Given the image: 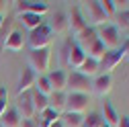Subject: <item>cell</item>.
Here are the masks:
<instances>
[{
	"mask_svg": "<svg viewBox=\"0 0 129 127\" xmlns=\"http://www.w3.org/2000/svg\"><path fill=\"white\" fill-rule=\"evenodd\" d=\"M80 127H107V125H105L101 113H88V115H84V121Z\"/></svg>",
	"mask_w": 129,
	"mask_h": 127,
	"instance_id": "27",
	"label": "cell"
},
{
	"mask_svg": "<svg viewBox=\"0 0 129 127\" xmlns=\"http://www.w3.org/2000/svg\"><path fill=\"white\" fill-rule=\"evenodd\" d=\"M121 53H123V59H129V39H123V43H121Z\"/></svg>",
	"mask_w": 129,
	"mask_h": 127,
	"instance_id": "31",
	"label": "cell"
},
{
	"mask_svg": "<svg viewBox=\"0 0 129 127\" xmlns=\"http://www.w3.org/2000/svg\"><path fill=\"white\" fill-rule=\"evenodd\" d=\"M33 90H37L39 94H43V97H49V94L53 92L49 80H47V76H37V82H35V88Z\"/></svg>",
	"mask_w": 129,
	"mask_h": 127,
	"instance_id": "28",
	"label": "cell"
},
{
	"mask_svg": "<svg viewBox=\"0 0 129 127\" xmlns=\"http://www.w3.org/2000/svg\"><path fill=\"white\" fill-rule=\"evenodd\" d=\"M25 37L23 33H19V31H12V33L2 41V49L4 51H23V47H25Z\"/></svg>",
	"mask_w": 129,
	"mask_h": 127,
	"instance_id": "15",
	"label": "cell"
},
{
	"mask_svg": "<svg viewBox=\"0 0 129 127\" xmlns=\"http://www.w3.org/2000/svg\"><path fill=\"white\" fill-rule=\"evenodd\" d=\"M76 72H80L82 76H86V78H90V80H92V78H96V76L101 74V68H99V61H96V59L86 57V59L82 61V66H80Z\"/></svg>",
	"mask_w": 129,
	"mask_h": 127,
	"instance_id": "18",
	"label": "cell"
},
{
	"mask_svg": "<svg viewBox=\"0 0 129 127\" xmlns=\"http://www.w3.org/2000/svg\"><path fill=\"white\" fill-rule=\"evenodd\" d=\"M47 27H49L51 35L53 33H66L68 31V14L66 12H55L51 17V21L47 23Z\"/></svg>",
	"mask_w": 129,
	"mask_h": 127,
	"instance_id": "17",
	"label": "cell"
},
{
	"mask_svg": "<svg viewBox=\"0 0 129 127\" xmlns=\"http://www.w3.org/2000/svg\"><path fill=\"white\" fill-rule=\"evenodd\" d=\"M96 35H99L101 43L107 47V49H121V33H119V29L115 25H103L99 27V31H96Z\"/></svg>",
	"mask_w": 129,
	"mask_h": 127,
	"instance_id": "4",
	"label": "cell"
},
{
	"mask_svg": "<svg viewBox=\"0 0 129 127\" xmlns=\"http://www.w3.org/2000/svg\"><path fill=\"white\" fill-rule=\"evenodd\" d=\"M4 19H6V17H0V27H2V23H4Z\"/></svg>",
	"mask_w": 129,
	"mask_h": 127,
	"instance_id": "38",
	"label": "cell"
},
{
	"mask_svg": "<svg viewBox=\"0 0 129 127\" xmlns=\"http://www.w3.org/2000/svg\"><path fill=\"white\" fill-rule=\"evenodd\" d=\"M35 82H37V74L31 70L29 66L21 70L19 74V84H17V94H23V92H29L35 88Z\"/></svg>",
	"mask_w": 129,
	"mask_h": 127,
	"instance_id": "11",
	"label": "cell"
},
{
	"mask_svg": "<svg viewBox=\"0 0 129 127\" xmlns=\"http://www.w3.org/2000/svg\"><path fill=\"white\" fill-rule=\"evenodd\" d=\"M14 109L21 115V119H35V107H33V101H31V90L23 92V94H17Z\"/></svg>",
	"mask_w": 129,
	"mask_h": 127,
	"instance_id": "9",
	"label": "cell"
},
{
	"mask_svg": "<svg viewBox=\"0 0 129 127\" xmlns=\"http://www.w3.org/2000/svg\"><path fill=\"white\" fill-rule=\"evenodd\" d=\"M115 127H129V115L119 117V121H117V125H115Z\"/></svg>",
	"mask_w": 129,
	"mask_h": 127,
	"instance_id": "32",
	"label": "cell"
},
{
	"mask_svg": "<svg viewBox=\"0 0 129 127\" xmlns=\"http://www.w3.org/2000/svg\"><path fill=\"white\" fill-rule=\"evenodd\" d=\"M14 4H17V14H21V12H29V14L43 17V14L49 10L47 2H31V0H21V2H14Z\"/></svg>",
	"mask_w": 129,
	"mask_h": 127,
	"instance_id": "12",
	"label": "cell"
},
{
	"mask_svg": "<svg viewBox=\"0 0 129 127\" xmlns=\"http://www.w3.org/2000/svg\"><path fill=\"white\" fill-rule=\"evenodd\" d=\"M101 6L105 10V14H107V19H113L117 14V2L115 0H101Z\"/></svg>",
	"mask_w": 129,
	"mask_h": 127,
	"instance_id": "29",
	"label": "cell"
},
{
	"mask_svg": "<svg viewBox=\"0 0 129 127\" xmlns=\"http://www.w3.org/2000/svg\"><path fill=\"white\" fill-rule=\"evenodd\" d=\"M121 61H123V53H121V49H107V53H105L103 59L99 61V68H101L103 74H111Z\"/></svg>",
	"mask_w": 129,
	"mask_h": 127,
	"instance_id": "10",
	"label": "cell"
},
{
	"mask_svg": "<svg viewBox=\"0 0 129 127\" xmlns=\"http://www.w3.org/2000/svg\"><path fill=\"white\" fill-rule=\"evenodd\" d=\"M12 21L10 19H4V23H2V27H0V37H2V39H6L10 33H12Z\"/></svg>",
	"mask_w": 129,
	"mask_h": 127,
	"instance_id": "30",
	"label": "cell"
},
{
	"mask_svg": "<svg viewBox=\"0 0 129 127\" xmlns=\"http://www.w3.org/2000/svg\"><path fill=\"white\" fill-rule=\"evenodd\" d=\"M19 21H21L23 27L29 29V31H33V29H37V27L43 25V17H37V14H29V12H21V14H19Z\"/></svg>",
	"mask_w": 129,
	"mask_h": 127,
	"instance_id": "22",
	"label": "cell"
},
{
	"mask_svg": "<svg viewBox=\"0 0 129 127\" xmlns=\"http://www.w3.org/2000/svg\"><path fill=\"white\" fill-rule=\"evenodd\" d=\"M101 117H103V121H105V125H107V127H115V125H117V121H119V115H117L115 107H113L109 101H105V103H103Z\"/></svg>",
	"mask_w": 129,
	"mask_h": 127,
	"instance_id": "19",
	"label": "cell"
},
{
	"mask_svg": "<svg viewBox=\"0 0 129 127\" xmlns=\"http://www.w3.org/2000/svg\"><path fill=\"white\" fill-rule=\"evenodd\" d=\"M21 115L17 113V109H6L4 115L0 117V127H21Z\"/></svg>",
	"mask_w": 129,
	"mask_h": 127,
	"instance_id": "21",
	"label": "cell"
},
{
	"mask_svg": "<svg viewBox=\"0 0 129 127\" xmlns=\"http://www.w3.org/2000/svg\"><path fill=\"white\" fill-rule=\"evenodd\" d=\"M49 127H63V125H61V121H55V123H51Z\"/></svg>",
	"mask_w": 129,
	"mask_h": 127,
	"instance_id": "37",
	"label": "cell"
},
{
	"mask_svg": "<svg viewBox=\"0 0 129 127\" xmlns=\"http://www.w3.org/2000/svg\"><path fill=\"white\" fill-rule=\"evenodd\" d=\"M86 27H88V23H86V19H84L82 10H80V6H74V8L70 10V14H68V31L72 33V37H76V35L82 33Z\"/></svg>",
	"mask_w": 129,
	"mask_h": 127,
	"instance_id": "8",
	"label": "cell"
},
{
	"mask_svg": "<svg viewBox=\"0 0 129 127\" xmlns=\"http://www.w3.org/2000/svg\"><path fill=\"white\" fill-rule=\"evenodd\" d=\"M4 111H6V99H0V117L4 115Z\"/></svg>",
	"mask_w": 129,
	"mask_h": 127,
	"instance_id": "35",
	"label": "cell"
},
{
	"mask_svg": "<svg viewBox=\"0 0 129 127\" xmlns=\"http://www.w3.org/2000/svg\"><path fill=\"white\" fill-rule=\"evenodd\" d=\"M31 101H33V107H35V115L43 113L45 109H49V99L39 94L37 90H31Z\"/></svg>",
	"mask_w": 129,
	"mask_h": 127,
	"instance_id": "24",
	"label": "cell"
},
{
	"mask_svg": "<svg viewBox=\"0 0 129 127\" xmlns=\"http://www.w3.org/2000/svg\"><path fill=\"white\" fill-rule=\"evenodd\" d=\"M61 59L72 70H78L80 66H82V61L86 59L84 51L78 47V43L74 41V37H68L66 43H63V47H61Z\"/></svg>",
	"mask_w": 129,
	"mask_h": 127,
	"instance_id": "1",
	"label": "cell"
},
{
	"mask_svg": "<svg viewBox=\"0 0 129 127\" xmlns=\"http://www.w3.org/2000/svg\"><path fill=\"white\" fill-rule=\"evenodd\" d=\"M61 125L63 127H80L84 121V115H78V113H63L61 115Z\"/></svg>",
	"mask_w": 129,
	"mask_h": 127,
	"instance_id": "26",
	"label": "cell"
},
{
	"mask_svg": "<svg viewBox=\"0 0 129 127\" xmlns=\"http://www.w3.org/2000/svg\"><path fill=\"white\" fill-rule=\"evenodd\" d=\"M49 66H51V49L49 47H45V49H33L29 53V68L37 76H45L49 72Z\"/></svg>",
	"mask_w": 129,
	"mask_h": 127,
	"instance_id": "2",
	"label": "cell"
},
{
	"mask_svg": "<svg viewBox=\"0 0 129 127\" xmlns=\"http://www.w3.org/2000/svg\"><path fill=\"white\" fill-rule=\"evenodd\" d=\"M84 8H86V14H84V19L86 23H92L94 27H103L107 25V14L101 6V0H90V2H84Z\"/></svg>",
	"mask_w": 129,
	"mask_h": 127,
	"instance_id": "6",
	"label": "cell"
},
{
	"mask_svg": "<svg viewBox=\"0 0 129 127\" xmlns=\"http://www.w3.org/2000/svg\"><path fill=\"white\" fill-rule=\"evenodd\" d=\"M25 43H29L31 51H33V49H45V47H49V43H51V31H49V27L43 23L41 27L29 31V39Z\"/></svg>",
	"mask_w": 129,
	"mask_h": 127,
	"instance_id": "5",
	"label": "cell"
},
{
	"mask_svg": "<svg viewBox=\"0 0 129 127\" xmlns=\"http://www.w3.org/2000/svg\"><path fill=\"white\" fill-rule=\"evenodd\" d=\"M74 41L78 43V47H80V49L84 51L86 47H90L94 41H99V35H96V29H94V27H86V29H84L80 35H76V37H74Z\"/></svg>",
	"mask_w": 129,
	"mask_h": 127,
	"instance_id": "16",
	"label": "cell"
},
{
	"mask_svg": "<svg viewBox=\"0 0 129 127\" xmlns=\"http://www.w3.org/2000/svg\"><path fill=\"white\" fill-rule=\"evenodd\" d=\"M105 53H107V47L101 43V39H99V41H94L90 47H86V49H84V55L90 57V59H96V61H101Z\"/></svg>",
	"mask_w": 129,
	"mask_h": 127,
	"instance_id": "23",
	"label": "cell"
},
{
	"mask_svg": "<svg viewBox=\"0 0 129 127\" xmlns=\"http://www.w3.org/2000/svg\"><path fill=\"white\" fill-rule=\"evenodd\" d=\"M88 103H90L88 94H68L66 97V113L84 115L88 111Z\"/></svg>",
	"mask_w": 129,
	"mask_h": 127,
	"instance_id": "7",
	"label": "cell"
},
{
	"mask_svg": "<svg viewBox=\"0 0 129 127\" xmlns=\"http://www.w3.org/2000/svg\"><path fill=\"white\" fill-rule=\"evenodd\" d=\"M8 4L6 0H0V17H6V12H8Z\"/></svg>",
	"mask_w": 129,
	"mask_h": 127,
	"instance_id": "33",
	"label": "cell"
},
{
	"mask_svg": "<svg viewBox=\"0 0 129 127\" xmlns=\"http://www.w3.org/2000/svg\"><path fill=\"white\" fill-rule=\"evenodd\" d=\"M6 97H8V92L4 88H0V99H6Z\"/></svg>",
	"mask_w": 129,
	"mask_h": 127,
	"instance_id": "36",
	"label": "cell"
},
{
	"mask_svg": "<svg viewBox=\"0 0 129 127\" xmlns=\"http://www.w3.org/2000/svg\"><path fill=\"white\" fill-rule=\"evenodd\" d=\"M113 90V76L111 74H99L92 80V92L99 94V97H107V94Z\"/></svg>",
	"mask_w": 129,
	"mask_h": 127,
	"instance_id": "13",
	"label": "cell"
},
{
	"mask_svg": "<svg viewBox=\"0 0 129 127\" xmlns=\"http://www.w3.org/2000/svg\"><path fill=\"white\" fill-rule=\"evenodd\" d=\"M117 17V29H119V33L121 35H125L127 39H129V10H121V12H117L115 14Z\"/></svg>",
	"mask_w": 129,
	"mask_h": 127,
	"instance_id": "25",
	"label": "cell"
},
{
	"mask_svg": "<svg viewBox=\"0 0 129 127\" xmlns=\"http://www.w3.org/2000/svg\"><path fill=\"white\" fill-rule=\"evenodd\" d=\"M47 80L51 84V90L53 92H66V84H68V74L63 70H51L47 72Z\"/></svg>",
	"mask_w": 129,
	"mask_h": 127,
	"instance_id": "14",
	"label": "cell"
},
{
	"mask_svg": "<svg viewBox=\"0 0 129 127\" xmlns=\"http://www.w3.org/2000/svg\"><path fill=\"white\" fill-rule=\"evenodd\" d=\"M66 88L70 90V94H88V97H90V92H92V80L86 78V76H82L80 72L72 70L68 74Z\"/></svg>",
	"mask_w": 129,
	"mask_h": 127,
	"instance_id": "3",
	"label": "cell"
},
{
	"mask_svg": "<svg viewBox=\"0 0 129 127\" xmlns=\"http://www.w3.org/2000/svg\"><path fill=\"white\" fill-rule=\"evenodd\" d=\"M21 127H39L35 119H23L21 121Z\"/></svg>",
	"mask_w": 129,
	"mask_h": 127,
	"instance_id": "34",
	"label": "cell"
},
{
	"mask_svg": "<svg viewBox=\"0 0 129 127\" xmlns=\"http://www.w3.org/2000/svg\"><path fill=\"white\" fill-rule=\"evenodd\" d=\"M66 97L68 94L66 92H51L49 97V109L51 111H55V113H59V115H63L66 113Z\"/></svg>",
	"mask_w": 129,
	"mask_h": 127,
	"instance_id": "20",
	"label": "cell"
}]
</instances>
